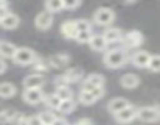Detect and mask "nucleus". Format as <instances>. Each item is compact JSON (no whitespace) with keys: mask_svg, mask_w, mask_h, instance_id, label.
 <instances>
[{"mask_svg":"<svg viewBox=\"0 0 160 125\" xmlns=\"http://www.w3.org/2000/svg\"><path fill=\"white\" fill-rule=\"evenodd\" d=\"M126 60H128L126 52H123V50H110L104 57V64L109 69H118V67H121L126 63Z\"/></svg>","mask_w":160,"mask_h":125,"instance_id":"f257e3e1","label":"nucleus"},{"mask_svg":"<svg viewBox=\"0 0 160 125\" xmlns=\"http://www.w3.org/2000/svg\"><path fill=\"white\" fill-rule=\"evenodd\" d=\"M12 60H14V63H17L20 66H28V64H33V63L36 61V55H34V52L31 49L20 47V49H17L16 57Z\"/></svg>","mask_w":160,"mask_h":125,"instance_id":"f03ea898","label":"nucleus"},{"mask_svg":"<svg viewBox=\"0 0 160 125\" xmlns=\"http://www.w3.org/2000/svg\"><path fill=\"white\" fill-rule=\"evenodd\" d=\"M138 119L143 122H157L160 119L159 106H143L138 110Z\"/></svg>","mask_w":160,"mask_h":125,"instance_id":"7ed1b4c3","label":"nucleus"},{"mask_svg":"<svg viewBox=\"0 0 160 125\" xmlns=\"http://www.w3.org/2000/svg\"><path fill=\"white\" fill-rule=\"evenodd\" d=\"M103 95H104V89L103 88H97L93 91H81L79 92V102L82 105H92Z\"/></svg>","mask_w":160,"mask_h":125,"instance_id":"20e7f679","label":"nucleus"},{"mask_svg":"<svg viewBox=\"0 0 160 125\" xmlns=\"http://www.w3.org/2000/svg\"><path fill=\"white\" fill-rule=\"evenodd\" d=\"M113 19H115V13L110 8H100L95 11V16H93V20L98 25H109L113 22Z\"/></svg>","mask_w":160,"mask_h":125,"instance_id":"39448f33","label":"nucleus"},{"mask_svg":"<svg viewBox=\"0 0 160 125\" xmlns=\"http://www.w3.org/2000/svg\"><path fill=\"white\" fill-rule=\"evenodd\" d=\"M103 84H104V77L100 73H92L86 78L82 84V91H93L97 88H101Z\"/></svg>","mask_w":160,"mask_h":125,"instance_id":"423d86ee","label":"nucleus"},{"mask_svg":"<svg viewBox=\"0 0 160 125\" xmlns=\"http://www.w3.org/2000/svg\"><path fill=\"white\" fill-rule=\"evenodd\" d=\"M123 42H124V47H128V49H135V47H138V46L143 42V35H142L140 31H137V30L129 31V33L123 38Z\"/></svg>","mask_w":160,"mask_h":125,"instance_id":"0eeeda50","label":"nucleus"},{"mask_svg":"<svg viewBox=\"0 0 160 125\" xmlns=\"http://www.w3.org/2000/svg\"><path fill=\"white\" fill-rule=\"evenodd\" d=\"M115 117H117V121H118V122H121V124H128V122H131L134 117H138V108H135V106L129 105V106H128V108H124L123 111L117 113V114H115Z\"/></svg>","mask_w":160,"mask_h":125,"instance_id":"6e6552de","label":"nucleus"},{"mask_svg":"<svg viewBox=\"0 0 160 125\" xmlns=\"http://www.w3.org/2000/svg\"><path fill=\"white\" fill-rule=\"evenodd\" d=\"M52 24H53V14L48 13L47 9L36 16V27L39 30H48L52 27Z\"/></svg>","mask_w":160,"mask_h":125,"instance_id":"1a4fd4ad","label":"nucleus"},{"mask_svg":"<svg viewBox=\"0 0 160 125\" xmlns=\"http://www.w3.org/2000/svg\"><path fill=\"white\" fill-rule=\"evenodd\" d=\"M61 33L67 38V39H76L78 36V27H76V20H67L61 25Z\"/></svg>","mask_w":160,"mask_h":125,"instance_id":"9d476101","label":"nucleus"},{"mask_svg":"<svg viewBox=\"0 0 160 125\" xmlns=\"http://www.w3.org/2000/svg\"><path fill=\"white\" fill-rule=\"evenodd\" d=\"M44 99V92L41 89H25L23 92V100L30 105H38L39 102H42Z\"/></svg>","mask_w":160,"mask_h":125,"instance_id":"9b49d317","label":"nucleus"},{"mask_svg":"<svg viewBox=\"0 0 160 125\" xmlns=\"http://www.w3.org/2000/svg\"><path fill=\"white\" fill-rule=\"evenodd\" d=\"M42 83H44L42 73H31V75H27L25 80H23L25 89H39V86Z\"/></svg>","mask_w":160,"mask_h":125,"instance_id":"f8f14e48","label":"nucleus"},{"mask_svg":"<svg viewBox=\"0 0 160 125\" xmlns=\"http://www.w3.org/2000/svg\"><path fill=\"white\" fill-rule=\"evenodd\" d=\"M131 61L134 63V66L137 67H148L149 63H151V55L148 52H143V50H138L132 55Z\"/></svg>","mask_w":160,"mask_h":125,"instance_id":"ddd939ff","label":"nucleus"},{"mask_svg":"<svg viewBox=\"0 0 160 125\" xmlns=\"http://www.w3.org/2000/svg\"><path fill=\"white\" fill-rule=\"evenodd\" d=\"M128 106H129V102H128L126 99H123V97H117V99H112V100L109 102L107 110H109L110 113L117 114V113L123 111V110H124V108H128Z\"/></svg>","mask_w":160,"mask_h":125,"instance_id":"4468645a","label":"nucleus"},{"mask_svg":"<svg viewBox=\"0 0 160 125\" xmlns=\"http://www.w3.org/2000/svg\"><path fill=\"white\" fill-rule=\"evenodd\" d=\"M120 83H121V86H123V88H126V89H132V88L138 86L140 78H138L135 73H124V75L121 77Z\"/></svg>","mask_w":160,"mask_h":125,"instance_id":"2eb2a0df","label":"nucleus"},{"mask_svg":"<svg viewBox=\"0 0 160 125\" xmlns=\"http://www.w3.org/2000/svg\"><path fill=\"white\" fill-rule=\"evenodd\" d=\"M0 25H2L3 28H6V30H12V28H16V27L19 25V17H17L16 14L9 13L8 16H5V17L0 20Z\"/></svg>","mask_w":160,"mask_h":125,"instance_id":"dca6fc26","label":"nucleus"},{"mask_svg":"<svg viewBox=\"0 0 160 125\" xmlns=\"http://www.w3.org/2000/svg\"><path fill=\"white\" fill-rule=\"evenodd\" d=\"M90 47L93 49V50H97V52H103L104 49H106L107 46V41L104 39V36H101V35H93V38L90 39Z\"/></svg>","mask_w":160,"mask_h":125,"instance_id":"f3484780","label":"nucleus"},{"mask_svg":"<svg viewBox=\"0 0 160 125\" xmlns=\"http://www.w3.org/2000/svg\"><path fill=\"white\" fill-rule=\"evenodd\" d=\"M68 61H70V57H68V55L59 53V55H54V57H52V58L48 60V64H50V66H53V67L61 69V67H65Z\"/></svg>","mask_w":160,"mask_h":125,"instance_id":"a211bd4d","label":"nucleus"},{"mask_svg":"<svg viewBox=\"0 0 160 125\" xmlns=\"http://www.w3.org/2000/svg\"><path fill=\"white\" fill-rule=\"evenodd\" d=\"M103 36H104V39H106L107 42L123 41V36H121V30H120V28H107Z\"/></svg>","mask_w":160,"mask_h":125,"instance_id":"6ab92c4d","label":"nucleus"},{"mask_svg":"<svg viewBox=\"0 0 160 125\" xmlns=\"http://www.w3.org/2000/svg\"><path fill=\"white\" fill-rule=\"evenodd\" d=\"M17 49L11 42H0V55L5 58H14Z\"/></svg>","mask_w":160,"mask_h":125,"instance_id":"aec40b11","label":"nucleus"},{"mask_svg":"<svg viewBox=\"0 0 160 125\" xmlns=\"http://www.w3.org/2000/svg\"><path fill=\"white\" fill-rule=\"evenodd\" d=\"M81 77H82V70L78 69V67L68 69V70L64 73V78L67 80V83H75V81L81 80Z\"/></svg>","mask_w":160,"mask_h":125,"instance_id":"412c9836","label":"nucleus"},{"mask_svg":"<svg viewBox=\"0 0 160 125\" xmlns=\"http://www.w3.org/2000/svg\"><path fill=\"white\" fill-rule=\"evenodd\" d=\"M16 94V86L12 83H0V97L8 99Z\"/></svg>","mask_w":160,"mask_h":125,"instance_id":"4be33fe9","label":"nucleus"},{"mask_svg":"<svg viewBox=\"0 0 160 125\" xmlns=\"http://www.w3.org/2000/svg\"><path fill=\"white\" fill-rule=\"evenodd\" d=\"M16 113H17V111H14V110H11V108L0 111V124H11V121H12V117L16 116Z\"/></svg>","mask_w":160,"mask_h":125,"instance_id":"5701e85b","label":"nucleus"},{"mask_svg":"<svg viewBox=\"0 0 160 125\" xmlns=\"http://www.w3.org/2000/svg\"><path fill=\"white\" fill-rule=\"evenodd\" d=\"M45 8H47L48 13H58V11H61L64 8V2H61V0H48L45 3Z\"/></svg>","mask_w":160,"mask_h":125,"instance_id":"b1692460","label":"nucleus"},{"mask_svg":"<svg viewBox=\"0 0 160 125\" xmlns=\"http://www.w3.org/2000/svg\"><path fill=\"white\" fill-rule=\"evenodd\" d=\"M56 95L64 102V100H72V89L68 86H64V88H58L56 89Z\"/></svg>","mask_w":160,"mask_h":125,"instance_id":"393cba45","label":"nucleus"},{"mask_svg":"<svg viewBox=\"0 0 160 125\" xmlns=\"http://www.w3.org/2000/svg\"><path fill=\"white\" fill-rule=\"evenodd\" d=\"M75 102L73 100H64L62 103H61V106H59V111L61 113H64V114H68V113H72L73 110H75Z\"/></svg>","mask_w":160,"mask_h":125,"instance_id":"a878e982","label":"nucleus"},{"mask_svg":"<svg viewBox=\"0 0 160 125\" xmlns=\"http://www.w3.org/2000/svg\"><path fill=\"white\" fill-rule=\"evenodd\" d=\"M39 117H41V121L44 122V125H53L54 121H56V116H54L53 113H50V111H44V113H41Z\"/></svg>","mask_w":160,"mask_h":125,"instance_id":"bb28decb","label":"nucleus"},{"mask_svg":"<svg viewBox=\"0 0 160 125\" xmlns=\"http://www.w3.org/2000/svg\"><path fill=\"white\" fill-rule=\"evenodd\" d=\"M45 102H47V105H48V106H50V108H58V110H59V106H61V103H62V100H61V99H59V97H58V95H56V94H50V95H48V97H47V100H45Z\"/></svg>","mask_w":160,"mask_h":125,"instance_id":"cd10ccee","label":"nucleus"},{"mask_svg":"<svg viewBox=\"0 0 160 125\" xmlns=\"http://www.w3.org/2000/svg\"><path fill=\"white\" fill-rule=\"evenodd\" d=\"M148 69L152 70V72H160V55H152L151 57V63H149Z\"/></svg>","mask_w":160,"mask_h":125,"instance_id":"c85d7f7f","label":"nucleus"},{"mask_svg":"<svg viewBox=\"0 0 160 125\" xmlns=\"http://www.w3.org/2000/svg\"><path fill=\"white\" fill-rule=\"evenodd\" d=\"M92 38H93V35H92L90 30H89V31H79L78 36H76V41H78V42H90Z\"/></svg>","mask_w":160,"mask_h":125,"instance_id":"c756f323","label":"nucleus"},{"mask_svg":"<svg viewBox=\"0 0 160 125\" xmlns=\"http://www.w3.org/2000/svg\"><path fill=\"white\" fill-rule=\"evenodd\" d=\"M27 124V117H25V114L23 113H16V116L12 117V121H11V125H23Z\"/></svg>","mask_w":160,"mask_h":125,"instance_id":"7c9ffc66","label":"nucleus"},{"mask_svg":"<svg viewBox=\"0 0 160 125\" xmlns=\"http://www.w3.org/2000/svg\"><path fill=\"white\" fill-rule=\"evenodd\" d=\"M76 27H78V31H89L90 22L86 20V19H79V20H76Z\"/></svg>","mask_w":160,"mask_h":125,"instance_id":"2f4dec72","label":"nucleus"},{"mask_svg":"<svg viewBox=\"0 0 160 125\" xmlns=\"http://www.w3.org/2000/svg\"><path fill=\"white\" fill-rule=\"evenodd\" d=\"M27 125H44V122L41 121L39 116H31L27 119Z\"/></svg>","mask_w":160,"mask_h":125,"instance_id":"473e14b6","label":"nucleus"},{"mask_svg":"<svg viewBox=\"0 0 160 125\" xmlns=\"http://www.w3.org/2000/svg\"><path fill=\"white\" fill-rule=\"evenodd\" d=\"M79 6V2L78 0H73V2H64V8L65 9H72V8H76Z\"/></svg>","mask_w":160,"mask_h":125,"instance_id":"72a5a7b5","label":"nucleus"},{"mask_svg":"<svg viewBox=\"0 0 160 125\" xmlns=\"http://www.w3.org/2000/svg\"><path fill=\"white\" fill-rule=\"evenodd\" d=\"M53 125H68L65 122V119H62V117H56V121H54Z\"/></svg>","mask_w":160,"mask_h":125,"instance_id":"f704fd0d","label":"nucleus"},{"mask_svg":"<svg viewBox=\"0 0 160 125\" xmlns=\"http://www.w3.org/2000/svg\"><path fill=\"white\" fill-rule=\"evenodd\" d=\"M76 124L78 125H92V122H90L89 119H81V121H78Z\"/></svg>","mask_w":160,"mask_h":125,"instance_id":"c9c22d12","label":"nucleus"},{"mask_svg":"<svg viewBox=\"0 0 160 125\" xmlns=\"http://www.w3.org/2000/svg\"><path fill=\"white\" fill-rule=\"evenodd\" d=\"M6 70V64L3 63V60H0V73H3Z\"/></svg>","mask_w":160,"mask_h":125,"instance_id":"e433bc0d","label":"nucleus"},{"mask_svg":"<svg viewBox=\"0 0 160 125\" xmlns=\"http://www.w3.org/2000/svg\"><path fill=\"white\" fill-rule=\"evenodd\" d=\"M75 125H78V124H75Z\"/></svg>","mask_w":160,"mask_h":125,"instance_id":"4c0bfd02","label":"nucleus"}]
</instances>
